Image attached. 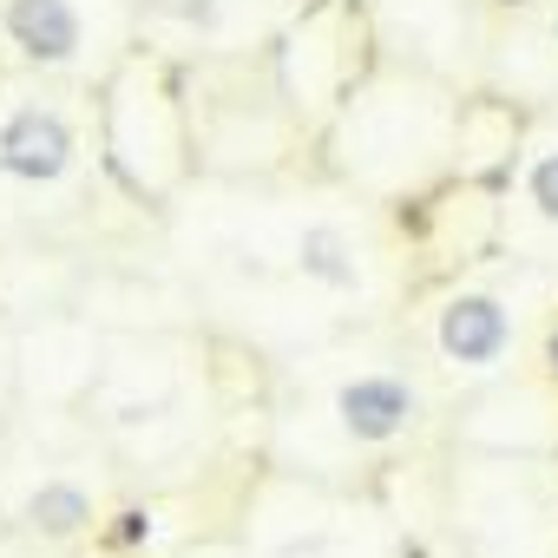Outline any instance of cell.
<instances>
[{"label": "cell", "instance_id": "5", "mask_svg": "<svg viewBox=\"0 0 558 558\" xmlns=\"http://www.w3.org/2000/svg\"><path fill=\"white\" fill-rule=\"evenodd\" d=\"M296 276L329 296H355L362 290V250L342 223H303L296 230Z\"/></svg>", "mask_w": 558, "mask_h": 558}, {"label": "cell", "instance_id": "9", "mask_svg": "<svg viewBox=\"0 0 558 558\" xmlns=\"http://www.w3.org/2000/svg\"><path fill=\"white\" fill-rule=\"evenodd\" d=\"M545 368H551V381H558V329L545 336Z\"/></svg>", "mask_w": 558, "mask_h": 558}, {"label": "cell", "instance_id": "8", "mask_svg": "<svg viewBox=\"0 0 558 558\" xmlns=\"http://www.w3.org/2000/svg\"><path fill=\"white\" fill-rule=\"evenodd\" d=\"M151 538V512L145 506H125L119 519H112V532H106V545H119V551H138Z\"/></svg>", "mask_w": 558, "mask_h": 558}, {"label": "cell", "instance_id": "11", "mask_svg": "<svg viewBox=\"0 0 558 558\" xmlns=\"http://www.w3.org/2000/svg\"><path fill=\"white\" fill-rule=\"evenodd\" d=\"M551 40H558V8H551Z\"/></svg>", "mask_w": 558, "mask_h": 558}, {"label": "cell", "instance_id": "3", "mask_svg": "<svg viewBox=\"0 0 558 558\" xmlns=\"http://www.w3.org/2000/svg\"><path fill=\"white\" fill-rule=\"evenodd\" d=\"M519 349V316L493 290H460L434 316V355L453 375H499Z\"/></svg>", "mask_w": 558, "mask_h": 558}, {"label": "cell", "instance_id": "2", "mask_svg": "<svg viewBox=\"0 0 558 558\" xmlns=\"http://www.w3.org/2000/svg\"><path fill=\"white\" fill-rule=\"evenodd\" d=\"M329 414H336V427H342L349 447H375V453H381V447H401V440L421 427L427 395H421V381L401 375V368H368V375L336 381Z\"/></svg>", "mask_w": 558, "mask_h": 558}, {"label": "cell", "instance_id": "4", "mask_svg": "<svg viewBox=\"0 0 558 558\" xmlns=\"http://www.w3.org/2000/svg\"><path fill=\"white\" fill-rule=\"evenodd\" d=\"M0 34L27 66H73L86 53V14L73 0H8Z\"/></svg>", "mask_w": 558, "mask_h": 558}, {"label": "cell", "instance_id": "6", "mask_svg": "<svg viewBox=\"0 0 558 558\" xmlns=\"http://www.w3.org/2000/svg\"><path fill=\"white\" fill-rule=\"evenodd\" d=\"M21 519H27V532H40V538H80V532H93L99 525V499H93V486H80V480H66V473H53V480H40L34 493H27V506H21Z\"/></svg>", "mask_w": 558, "mask_h": 558}, {"label": "cell", "instance_id": "1", "mask_svg": "<svg viewBox=\"0 0 558 558\" xmlns=\"http://www.w3.org/2000/svg\"><path fill=\"white\" fill-rule=\"evenodd\" d=\"M80 171V125L60 106L21 99L0 112V178L21 191H60Z\"/></svg>", "mask_w": 558, "mask_h": 558}, {"label": "cell", "instance_id": "10", "mask_svg": "<svg viewBox=\"0 0 558 558\" xmlns=\"http://www.w3.org/2000/svg\"><path fill=\"white\" fill-rule=\"evenodd\" d=\"M499 8H532V0H499Z\"/></svg>", "mask_w": 558, "mask_h": 558}, {"label": "cell", "instance_id": "7", "mask_svg": "<svg viewBox=\"0 0 558 558\" xmlns=\"http://www.w3.org/2000/svg\"><path fill=\"white\" fill-rule=\"evenodd\" d=\"M519 197H525V210H532L538 223L558 230V145L532 151V165H525V178H519Z\"/></svg>", "mask_w": 558, "mask_h": 558}]
</instances>
